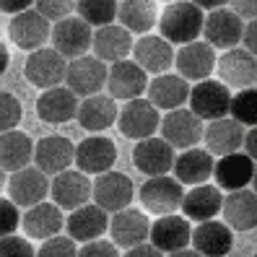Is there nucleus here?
<instances>
[{
	"instance_id": "nucleus-48",
	"label": "nucleus",
	"mask_w": 257,
	"mask_h": 257,
	"mask_svg": "<svg viewBox=\"0 0 257 257\" xmlns=\"http://www.w3.org/2000/svg\"><path fill=\"white\" fill-rule=\"evenodd\" d=\"M125 257H164L154 244H148V241H143V244H135L125 252Z\"/></svg>"
},
{
	"instance_id": "nucleus-9",
	"label": "nucleus",
	"mask_w": 257,
	"mask_h": 257,
	"mask_svg": "<svg viewBox=\"0 0 257 257\" xmlns=\"http://www.w3.org/2000/svg\"><path fill=\"white\" fill-rule=\"evenodd\" d=\"M203 119L195 117L190 109H172L169 114H164L159 122L161 138L169 143L172 148H195L203 141Z\"/></svg>"
},
{
	"instance_id": "nucleus-52",
	"label": "nucleus",
	"mask_w": 257,
	"mask_h": 257,
	"mask_svg": "<svg viewBox=\"0 0 257 257\" xmlns=\"http://www.w3.org/2000/svg\"><path fill=\"white\" fill-rule=\"evenodd\" d=\"M169 257H203V254H198L195 249H177V252H169Z\"/></svg>"
},
{
	"instance_id": "nucleus-21",
	"label": "nucleus",
	"mask_w": 257,
	"mask_h": 257,
	"mask_svg": "<svg viewBox=\"0 0 257 257\" xmlns=\"http://www.w3.org/2000/svg\"><path fill=\"white\" fill-rule=\"evenodd\" d=\"M213 177L218 190H244L254 179V159H249L247 154H226L213 161Z\"/></svg>"
},
{
	"instance_id": "nucleus-50",
	"label": "nucleus",
	"mask_w": 257,
	"mask_h": 257,
	"mask_svg": "<svg viewBox=\"0 0 257 257\" xmlns=\"http://www.w3.org/2000/svg\"><path fill=\"white\" fill-rule=\"evenodd\" d=\"M241 146H247V156H249V159H254V156H257V148H254V130H249V133L244 135Z\"/></svg>"
},
{
	"instance_id": "nucleus-24",
	"label": "nucleus",
	"mask_w": 257,
	"mask_h": 257,
	"mask_svg": "<svg viewBox=\"0 0 257 257\" xmlns=\"http://www.w3.org/2000/svg\"><path fill=\"white\" fill-rule=\"evenodd\" d=\"M174 179L179 185H205L213 177V156L205 148H185L179 156H174L172 164Z\"/></svg>"
},
{
	"instance_id": "nucleus-18",
	"label": "nucleus",
	"mask_w": 257,
	"mask_h": 257,
	"mask_svg": "<svg viewBox=\"0 0 257 257\" xmlns=\"http://www.w3.org/2000/svg\"><path fill=\"white\" fill-rule=\"evenodd\" d=\"M203 32L205 42L210 47H221V50H234L241 42V32H244V21L229 8H216L208 13V19L203 21Z\"/></svg>"
},
{
	"instance_id": "nucleus-41",
	"label": "nucleus",
	"mask_w": 257,
	"mask_h": 257,
	"mask_svg": "<svg viewBox=\"0 0 257 257\" xmlns=\"http://www.w3.org/2000/svg\"><path fill=\"white\" fill-rule=\"evenodd\" d=\"M78 254V247L70 236H50L44 239V244L39 247V252L34 257H75Z\"/></svg>"
},
{
	"instance_id": "nucleus-26",
	"label": "nucleus",
	"mask_w": 257,
	"mask_h": 257,
	"mask_svg": "<svg viewBox=\"0 0 257 257\" xmlns=\"http://www.w3.org/2000/svg\"><path fill=\"white\" fill-rule=\"evenodd\" d=\"M91 50L94 57L101 63H117V60H127L133 52V37L125 26H99L91 37Z\"/></svg>"
},
{
	"instance_id": "nucleus-1",
	"label": "nucleus",
	"mask_w": 257,
	"mask_h": 257,
	"mask_svg": "<svg viewBox=\"0 0 257 257\" xmlns=\"http://www.w3.org/2000/svg\"><path fill=\"white\" fill-rule=\"evenodd\" d=\"M203 21H205V13L195 3L174 0L172 6L164 8L156 24L161 29V37L169 44H190V42H198V37L203 34Z\"/></svg>"
},
{
	"instance_id": "nucleus-45",
	"label": "nucleus",
	"mask_w": 257,
	"mask_h": 257,
	"mask_svg": "<svg viewBox=\"0 0 257 257\" xmlns=\"http://www.w3.org/2000/svg\"><path fill=\"white\" fill-rule=\"evenodd\" d=\"M229 11L236 13L241 21H254V13H257V0H229Z\"/></svg>"
},
{
	"instance_id": "nucleus-49",
	"label": "nucleus",
	"mask_w": 257,
	"mask_h": 257,
	"mask_svg": "<svg viewBox=\"0 0 257 257\" xmlns=\"http://www.w3.org/2000/svg\"><path fill=\"white\" fill-rule=\"evenodd\" d=\"M190 3H195L200 11H216V8H223L229 0H190Z\"/></svg>"
},
{
	"instance_id": "nucleus-17",
	"label": "nucleus",
	"mask_w": 257,
	"mask_h": 257,
	"mask_svg": "<svg viewBox=\"0 0 257 257\" xmlns=\"http://www.w3.org/2000/svg\"><path fill=\"white\" fill-rule=\"evenodd\" d=\"M190 244L203 257H226L234 247V234L223 221L208 218L190 231Z\"/></svg>"
},
{
	"instance_id": "nucleus-34",
	"label": "nucleus",
	"mask_w": 257,
	"mask_h": 257,
	"mask_svg": "<svg viewBox=\"0 0 257 257\" xmlns=\"http://www.w3.org/2000/svg\"><path fill=\"white\" fill-rule=\"evenodd\" d=\"M221 203H223V195L216 185H195L190 192L182 195V208L185 210V218L190 221H208L221 213Z\"/></svg>"
},
{
	"instance_id": "nucleus-15",
	"label": "nucleus",
	"mask_w": 257,
	"mask_h": 257,
	"mask_svg": "<svg viewBox=\"0 0 257 257\" xmlns=\"http://www.w3.org/2000/svg\"><path fill=\"white\" fill-rule=\"evenodd\" d=\"M114 161H117V148L104 135H91V138H86L75 146L73 164L83 174H104L114 166Z\"/></svg>"
},
{
	"instance_id": "nucleus-10",
	"label": "nucleus",
	"mask_w": 257,
	"mask_h": 257,
	"mask_svg": "<svg viewBox=\"0 0 257 257\" xmlns=\"http://www.w3.org/2000/svg\"><path fill=\"white\" fill-rule=\"evenodd\" d=\"M50 195L60 210H75L91 200V179L78 169H65L50 179Z\"/></svg>"
},
{
	"instance_id": "nucleus-23",
	"label": "nucleus",
	"mask_w": 257,
	"mask_h": 257,
	"mask_svg": "<svg viewBox=\"0 0 257 257\" xmlns=\"http://www.w3.org/2000/svg\"><path fill=\"white\" fill-rule=\"evenodd\" d=\"M133 63H138L146 73L161 75L174 63V47L164 37L143 34L138 42H133Z\"/></svg>"
},
{
	"instance_id": "nucleus-7",
	"label": "nucleus",
	"mask_w": 257,
	"mask_h": 257,
	"mask_svg": "<svg viewBox=\"0 0 257 257\" xmlns=\"http://www.w3.org/2000/svg\"><path fill=\"white\" fill-rule=\"evenodd\" d=\"M52 50H57L65 60H75V57H83L88 50H91V26L86 21H81L78 16H68L63 21H55L52 26Z\"/></svg>"
},
{
	"instance_id": "nucleus-25",
	"label": "nucleus",
	"mask_w": 257,
	"mask_h": 257,
	"mask_svg": "<svg viewBox=\"0 0 257 257\" xmlns=\"http://www.w3.org/2000/svg\"><path fill=\"white\" fill-rule=\"evenodd\" d=\"M221 216L223 223L234 231H252L257 226V198L254 192L244 190H234L223 198L221 203Z\"/></svg>"
},
{
	"instance_id": "nucleus-39",
	"label": "nucleus",
	"mask_w": 257,
	"mask_h": 257,
	"mask_svg": "<svg viewBox=\"0 0 257 257\" xmlns=\"http://www.w3.org/2000/svg\"><path fill=\"white\" fill-rule=\"evenodd\" d=\"M21 114H24L21 101L8 91H0V133L16 127L21 122Z\"/></svg>"
},
{
	"instance_id": "nucleus-53",
	"label": "nucleus",
	"mask_w": 257,
	"mask_h": 257,
	"mask_svg": "<svg viewBox=\"0 0 257 257\" xmlns=\"http://www.w3.org/2000/svg\"><path fill=\"white\" fill-rule=\"evenodd\" d=\"M6 182H8V172L0 166V192H3V187H6Z\"/></svg>"
},
{
	"instance_id": "nucleus-4",
	"label": "nucleus",
	"mask_w": 257,
	"mask_h": 257,
	"mask_svg": "<svg viewBox=\"0 0 257 257\" xmlns=\"http://www.w3.org/2000/svg\"><path fill=\"white\" fill-rule=\"evenodd\" d=\"M182 195H185V190L174 177H169V174L148 177V182L141 187V203L148 213L169 216V213H177L179 210Z\"/></svg>"
},
{
	"instance_id": "nucleus-43",
	"label": "nucleus",
	"mask_w": 257,
	"mask_h": 257,
	"mask_svg": "<svg viewBox=\"0 0 257 257\" xmlns=\"http://www.w3.org/2000/svg\"><path fill=\"white\" fill-rule=\"evenodd\" d=\"M19 205L11 203L8 198H0V236H8V234H16L19 229Z\"/></svg>"
},
{
	"instance_id": "nucleus-2",
	"label": "nucleus",
	"mask_w": 257,
	"mask_h": 257,
	"mask_svg": "<svg viewBox=\"0 0 257 257\" xmlns=\"http://www.w3.org/2000/svg\"><path fill=\"white\" fill-rule=\"evenodd\" d=\"M190 112L195 117H200L203 122L208 119H221L229 114V101H231V91L226 88L221 81H213V78H205V81H198L195 86H190Z\"/></svg>"
},
{
	"instance_id": "nucleus-22",
	"label": "nucleus",
	"mask_w": 257,
	"mask_h": 257,
	"mask_svg": "<svg viewBox=\"0 0 257 257\" xmlns=\"http://www.w3.org/2000/svg\"><path fill=\"white\" fill-rule=\"evenodd\" d=\"M109 234H112V244L114 247H122V249H130L135 244H143L148 239V229L151 223L146 218L143 210H133V208H122L117 210L114 218L109 221Z\"/></svg>"
},
{
	"instance_id": "nucleus-14",
	"label": "nucleus",
	"mask_w": 257,
	"mask_h": 257,
	"mask_svg": "<svg viewBox=\"0 0 257 257\" xmlns=\"http://www.w3.org/2000/svg\"><path fill=\"white\" fill-rule=\"evenodd\" d=\"M50 32H52V24L44 19L42 13H37L34 8H29L24 13H16L8 24L11 42L21 50H29V52L44 47V42L50 39Z\"/></svg>"
},
{
	"instance_id": "nucleus-40",
	"label": "nucleus",
	"mask_w": 257,
	"mask_h": 257,
	"mask_svg": "<svg viewBox=\"0 0 257 257\" xmlns=\"http://www.w3.org/2000/svg\"><path fill=\"white\" fill-rule=\"evenodd\" d=\"M34 11L42 13L50 24L63 21L75 11V0H34Z\"/></svg>"
},
{
	"instance_id": "nucleus-37",
	"label": "nucleus",
	"mask_w": 257,
	"mask_h": 257,
	"mask_svg": "<svg viewBox=\"0 0 257 257\" xmlns=\"http://www.w3.org/2000/svg\"><path fill=\"white\" fill-rule=\"evenodd\" d=\"M117 0H75L78 19L88 26H109L117 19Z\"/></svg>"
},
{
	"instance_id": "nucleus-12",
	"label": "nucleus",
	"mask_w": 257,
	"mask_h": 257,
	"mask_svg": "<svg viewBox=\"0 0 257 257\" xmlns=\"http://www.w3.org/2000/svg\"><path fill=\"white\" fill-rule=\"evenodd\" d=\"M109 88V96L112 99H141L143 91L148 88V78H146V70L133 63V60H117L112 63V68H107V83Z\"/></svg>"
},
{
	"instance_id": "nucleus-31",
	"label": "nucleus",
	"mask_w": 257,
	"mask_h": 257,
	"mask_svg": "<svg viewBox=\"0 0 257 257\" xmlns=\"http://www.w3.org/2000/svg\"><path fill=\"white\" fill-rule=\"evenodd\" d=\"M78 112V96L65 86H55V88H44V94L37 99V114L44 122H68Z\"/></svg>"
},
{
	"instance_id": "nucleus-16",
	"label": "nucleus",
	"mask_w": 257,
	"mask_h": 257,
	"mask_svg": "<svg viewBox=\"0 0 257 257\" xmlns=\"http://www.w3.org/2000/svg\"><path fill=\"white\" fill-rule=\"evenodd\" d=\"M174 65L179 70V78L185 81H205L216 70V50L208 42H190L182 44L174 55Z\"/></svg>"
},
{
	"instance_id": "nucleus-11",
	"label": "nucleus",
	"mask_w": 257,
	"mask_h": 257,
	"mask_svg": "<svg viewBox=\"0 0 257 257\" xmlns=\"http://www.w3.org/2000/svg\"><path fill=\"white\" fill-rule=\"evenodd\" d=\"M6 187L11 203H16L19 208H32L50 195V179L37 166H24L19 172H11Z\"/></svg>"
},
{
	"instance_id": "nucleus-38",
	"label": "nucleus",
	"mask_w": 257,
	"mask_h": 257,
	"mask_svg": "<svg viewBox=\"0 0 257 257\" xmlns=\"http://www.w3.org/2000/svg\"><path fill=\"white\" fill-rule=\"evenodd\" d=\"M229 112H231V119L239 122L241 127L244 125L254 127V122H257V91L254 88H241L236 96H231Z\"/></svg>"
},
{
	"instance_id": "nucleus-30",
	"label": "nucleus",
	"mask_w": 257,
	"mask_h": 257,
	"mask_svg": "<svg viewBox=\"0 0 257 257\" xmlns=\"http://www.w3.org/2000/svg\"><path fill=\"white\" fill-rule=\"evenodd\" d=\"M205 148L210 156H226V154H236L244 141V127L234 122L231 117H221V119H210V125L203 130Z\"/></svg>"
},
{
	"instance_id": "nucleus-33",
	"label": "nucleus",
	"mask_w": 257,
	"mask_h": 257,
	"mask_svg": "<svg viewBox=\"0 0 257 257\" xmlns=\"http://www.w3.org/2000/svg\"><path fill=\"white\" fill-rule=\"evenodd\" d=\"M148 101L154 104L156 109H179L190 96V86L185 78L179 75H169V73H161L156 75L154 81L148 83Z\"/></svg>"
},
{
	"instance_id": "nucleus-32",
	"label": "nucleus",
	"mask_w": 257,
	"mask_h": 257,
	"mask_svg": "<svg viewBox=\"0 0 257 257\" xmlns=\"http://www.w3.org/2000/svg\"><path fill=\"white\" fill-rule=\"evenodd\" d=\"M117 104L112 96H104V94H94V96H86L83 101H78V122L83 130L88 133H101L117 122Z\"/></svg>"
},
{
	"instance_id": "nucleus-35",
	"label": "nucleus",
	"mask_w": 257,
	"mask_h": 257,
	"mask_svg": "<svg viewBox=\"0 0 257 257\" xmlns=\"http://www.w3.org/2000/svg\"><path fill=\"white\" fill-rule=\"evenodd\" d=\"M34 161V143L26 133L6 130L0 133V166L6 172H19Z\"/></svg>"
},
{
	"instance_id": "nucleus-29",
	"label": "nucleus",
	"mask_w": 257,
	"mask_h": 257,
	"mask_svg": "<svg viewBox=\"0 0 257 257\" xmlns=\"http://www.w3.org/2000/svg\"><path fill=\"white\" fill-rule=\"evenodd\" d=\"M21 226H24V234L29 239H50V236L60 234V229L65 226V218L55 203L42 200L21 216Z\"/></svg>"
},
{
	"instance_id": "nucleus-46",
	"label": "nucleus",
	"mask_w": 257,
	"mask_h": 257,
	"mask_svg": "<svg viewBox=\"0 0 257 257\" xmlns=\"http://www.w3.org/2000/svg\"><path fill=\"white\" fill-rule=\"evenodd\" d=\"M34 6V0H0V11L3 13H11V16H16V13H24Z\"/></svg>"
},
{
	"instance_id": "nucleus-13",
	"label": "nucleus",
	"mask_w": 257,
	"mask_h": 257,
	"mask_svg": "<svg viewBox=\"0 0 257 257\" xmlns=\"http://www.w3.org/2000/svg\"><path fill=\"white\" fill-rule=\"evenodd\" d=\"M216 70L226 88H254L257 63L247 50H226L221 57H216Z\"/></svg>"
},
{
	"instance_id": "nucleus-5",
	"label": "nucleus",
	"mask_w": 257,
	"mask_h": 257,
	"mask_svg": "<svg viewBox=\"0 0 257 257\" xmlns=\"http://www.w3.org/2000/svg\"><path fill=\"white\" fill-rule=\"evenodd\" d=\"M68 60L52 47H39L26 57V81L37 88H55L65 81Z\"/></svg>"
},
{
	"instance_id": "nucleus-6",
	"label": "nucleus",
	"mask_w": 257,
	"mask_h": 257,
	"mask_svg": "<svg viewBox=\"0 0 257 257\" xmlns=\"http://www.w3.org/2000/svg\"><path fill=\"white\" fill-rule=\"evenodd\" d=\"M65 83L75 96H94L107 83V65L96 60L94 55L75 57L65 68Z\"/></svg>"
},
{
	"instance_id": "nucleus-51",
	"label": "nucleus",
	"mask_w": 257,
	"mask_h": 257,
	"mask_svg": "<svg viewBox=\"0 0 257 257\" xmlns=\"http://www.w3.org/2000/svg\"><path fill=\"white\" fill-rule=\"evenodd\" d=\"M8 63H11V52H8L6 44L0 42V75H3V73L8 70Z\"/></svg>"
},
{
	"instance_id": "nucleus-28",
	"label": "nucleus",
	"mask_w": 257,
	"mask_h": 257,
	"mask_svg": "<svg viewBox=\"0 0 257 257\" xmlns=\"http://www.w3.org/2000/svg\"><path fill=\"white\" fill-rule=\"evenodd\" d=\"M109 226V218H107V210H101L99 205H81L75 208L73 213L65 218V229H68V236L73 241H94V239H101V234L107 231Z\"/></svg>"
},
{
	"instance_id": "nucleus-42",
	"label": "nucleus",
	"mask_w": 257,
	"mask_h": 257,
	"mask_svg": "<svg viewBox=\"0 0 257 257\" xmlns=\"http://www.w3.org/2000/svg\"><path fill=\"white\" fill-rule=\"evenodd\" d=\"M34 247L32 241L19 236V234H8L0 236V257H34Z\"/></svg>"
},
{
	"instance_id": "nucleus-47",
	"label": "nucleus",
	"mask_w": 257,
	"mask_h": 257,
	"mask_svg": "<svg viewBox=\"0 0 257 257\" xmlns=\"http://www.w3.org/2000/svg\"><path fill=\"white\" fill-rule=\"evenodd\" d=\"M241 42H244V47H247L249 55L257 52V24H254V21H249V24L244 26V32H241Z\"/></svg>"
},
{
	"instance_id": "nucleus-19",
	"label": "nucleus",
	"mask_w": 257,
	"mask_h": 257,
	"mask_svg": "<svg viewBox=\"0 0 257 257\" xmlns=\"http://www.w3.org/2000/svg\"><path fill=\"white\" fill-rule=\"evenodd\" d=\"M133 164L135 169L148 174V177H161L172 172L174 164V148L166 143L164 138H143L138 146L133 148Z\"/></svg>"
},
{
	"instance_id": "nucleus-8",
	"label": "nucleus",
	"mask_w": 257,
	"mask_h": 257,
	"mask_svg": "<svg viewBox=\"0 0 257 257\" xmlns=\"http://www.w3.org/2000/svg\"><path fill=\"white\" fill-rule=\"evenodd\" d=\"M159 109L151 104L148 99H130L122 109L117 112V125L122 130L125 138H133V141H143V138H151L156 130H159Z\"/></svg>"
},
{
	"instance_id": "nucleus-44",
	"label": "nucleus",
	"mask_w": 257,
	"mask_h": 257,
	"mask_svg": "<svg viewBox=\"0 0 257 257\" xmlns=\"http://www.w3.org/2000/svg\"><path fill=\"white\" fill-rule=\"evenodd\" d=\"M75 257H119V252H117V247L112 244V241L94 239V241H86Z\"/></svg>"
},
{
	"instance_id": "nucleus-27",
	"label": "nucleus",
	"mask_w": 257,
	"mask_h": 257,
	"mask_svg": "<svg viewBox=\"0 0 257 257\" xmlns=\"http://www.w3.org/2000/svg\"><path fill=\"white\" fill-rule=\"evenodd\" d=\"M75 156V146L68 138H60V135H50V138H42L39 143H34V161L37 169L44 174H60L70 169Z\"/></svg>"
},
{
	"instance_id": "nucleus-36",
	"label": "nucleus",
	"mask_w": 257,
	"mask_h": 257,
	"mask_svg": "<svg viewBox=\"0 0 257 257\" xmlns=\"http://www.w3.org/2000/svg\"><path fill=\"white\" fill-rule=\"evenodd\" d=\"M117 19H119V26L143 37L159 21L156 0H122V6H117Z\"/></svg>"
},
{
	"instance_id": "nucleus-20",
	"label": "nucleus",
	"mask_w": 257,
	"mask_h": 257,
	"mask_svg": "<svg viewBox=\"0 0 257 257\" xmlns=\"http://www.w3.org/2000/svg\"><path fill=\"white\" fill-rule=\"evenodd\" d=\"M190 221L185 216H177V213H169V216H159L148 229V239L161 254H169V252H177V249H185L190 244Z\"/></svg>"
},
{
	"instance_id": "nucleus-3",
	"label": "nucleus",
	"mask_w": 257,
	"mask_h": 257,
	"mask_svg": "<svg viewBox=\"0 0 257 257\" xmlns=\"http://www.w3.org/2000/svg\"><path fill=\"white\" fill-rule=\"evenodd\" d=\"M91 198L94 205H99L107 213H117L133 203V179L122 172H104L96 174L91 182Z\"/></svg>"
}]
</instances>
